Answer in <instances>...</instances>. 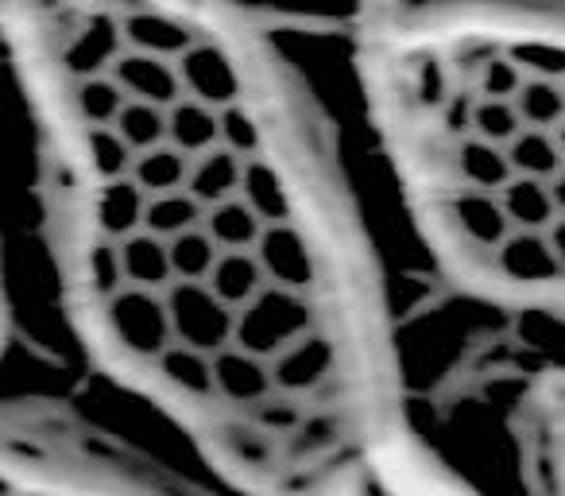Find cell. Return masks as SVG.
I'll use <instances>...</instances> for the list:
<instances>
[{
  "mask_svg": "<svg viewBox=\"0 0 565 496\" xmlns=\"http://www.w3.org/2000/svg\"><path fill=\"white\" fill-rule=\"evenodd\" d=\"M353 113L411 253L565 330V0H364Z\"/></svg>",
  "mask_w": 565,
  "mask_h": 496,
  "instance_id": "obj_2",
  "label": "cell"
},
{
  "mask_svg": "<svg viewBox=\"0 0 565 496\" xmlns=\"http://www.w3.org/2000/svg\"><path fill=\"white\" fill-rule=\"evenodd\" d=\"M0 496H205L47 411L0 408Z\"/></svg>",
  "mask_w": 565,
  "mask_h": 496,
  "instance_id": "obj_3",
  "label": "cell"
},
{
  "mask_svg": "<svg viewBox=\"0 0 565 496\" xmlns=\"http://www.w3.org/2000/svg\"><path fill=\"white\" fill-rule=\"evenodd\" d=\"M74 341L205 496L423 454L395 276L341 128L236 0H0Z\"/></svg>",
  "mask_w": 565,
  "mask_h": 496,
  "instance_id": "obj_1",
  "label": "cell"
},
{
  "mask_svg": "<svg viewBox=\"0 0 565 496\" xmlns=\"http://www.w3.org/2000/svg\"><path fill=\"white\" fill-rule=\"evenodd\" d=\"M503 408V439L519 496H565V361L519 369Z\"/></svg>",
  "mask_w": 565,
  "mask_h": 496,
  "instance_id": "obj_4",
  "label": "cell"
},
{
  "mask_svg": "<svg viewBox=\"0 0 565 496\" xmlns=\"http://www.w3.org/2000/svg\"><path fill=\"white\" fill-rule=\"evenodd\" d=\"M9 330H12V307H9V287H4V264H0V361L9 349Z\"/></svg>",
  "mask_w": 565,
  "mask_h": 496,
  "instance_id": "obj_6",
  "label": "cell"
},
{
  "mask_svg": "<svg viewBox=\"0 0 565 496\" xmlns=\"http://www.w3.org/2000/svg\"><path fill=\"white\" fill-rule=\"evenodd\" d=\"M330 496H472L457 477H449L446 465H438L430 454H415L407 462L384 465L353 485L338 488Z\"/></svg>",
  "mask_w": 565,
  "mask_h": 496,
  "instance_id": "obj_5",
  "label": "cell"
}]
</instances>
